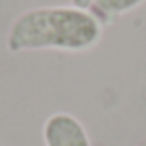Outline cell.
<instances>
[{
	"label": "cell",
	"mask_w": 146,
	"mask_h": 146,
	"mask_svg": "<svg viewBox=\"0 0 146 146\" xmlns=\"http://www.w3.org/2000/svg\"><path fill=\"white\" fill-rule=\"evenodd\" d=\"M144 0H89L87 11H91L102 23H108L114 17H119V15L133 11Z\"/></svg>",
	"instance_id": "obj_3"
},
{
	"label": "cell",
	"mask_w": 146,
	"mask_h": 146,
	"mask_svg": "<svg viewBox=\"0 0 146 146\" xmlns=\"http://www.w3.org/2000/svg\"><path fill=\"white\" fill-rule=\"evenodd\" d=\"M44 146H91L85 125L70 112H55L42 125Z\"/></svg>",
	"instance_id": "obj_2"
},
{
	"label": "cell",
	"mask_w": 146,
	"mask_h": 146,
	"mask_svg": "<svg viewBox=\"0 0 146 146\" xmlns=\"http://www.w3.org/2000/svg\"><path fill=\"white\" fill-rule=\"evenodd\" d=\"M104 23L78 7H34L19 13L7 32V49L83 53L102 40Z\"/></svg>",
	"instance_id": "obj_1"
},
{
	"label": "cell",
	"mask_w": 146,
	"mask_h": 146,
	"mask_svg": "<svg viewBox=\"0 0 146 146\" xmlns=\"http://www.w3.org/2000/svg\"><path fill=\"white\" fill-rule=\"evenodd\" d=\"M72 7H78V9H87V7H89V0H72Z\"/></svg>",
	"instance_id": "obj_4"
}]
</instances>
